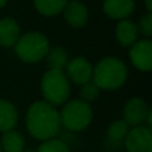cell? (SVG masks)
<instances>
[{
	"label": "cell",
	"instance_id": "cell-3",
	"mask_svg": "<svg viewBox=\"0 0 152 152\" xmlns=\"http://www.w3.org/2000/svg\"><path fill=\"white\" fill-rule=\"evenodd\" d=\"M50 43L40 32H27L18 39L15 44L16 55L27 63H36L45 58Z\"/></svg>",
	"mask_w": 152,
	"mask_h": 152
},
{
	"label": "cell",
	"instance_id": "cell-21",
	"mask_svg": "<svg viewBox=\"0 0 152 152\" xmlns=\"http://www.w3.org/2000/svg\"><path fill=\"white\" fill-rule=\"evenodd\" d=\"M137 31L142 32L145 36H150L152 34V15L151 12H147L145 15H143L139 20V24H137Z\"/></svg>",
	"mask_w": 152,
	"mask_h": 152
},
{
	"label": "cell",
	"instance_id": "cell-8",
	"mask_svg": "<svg viewBox=\"0 0 152 152\" xmlns=\"http://www.w3.org/2000/svg\"><path fill=\"white\" fill-rule=\"evenodd\" d=\"M150 108L148 104L145 103V100L140 99V97H134V99L128 100L124 105L123 115L124 119L128 126H135L137 127L139 124H142L143 121H145L148 113H150Z\"/></svg>",
	"mask_w": 152,
	"mask_h": 152
},
{
	"label": "cell",
	"instance_id": "cell-4",
	"mask_svg": "<svg viewBox=\"0 0 152 152\" xmlns=\"http://www.w3.org/2000/svg\"><path fill=\"white\" fill-rule=\"evenodd\" d=\"M42 92L44 102L52 105L63 104L69 95V81L63 71L48 69L42 77Z\"/></svg>",
	"mask_w": 152,
	"mask_h": 152
},
{
	"label": "cell",
	"instance_id": "cell-24",
	"mask_svg": "<svg viewBox=\"0 0 152 152\" xmlns=\"http://www.w3.org/2000/svg\"><path fill=\"white\" fill-rule=\"evenodd\" d=\"M0 152H3V150H1V145H0Z\"/></svg>",
	"mask_w": 152,
	"mask_h": 152
},
{
	"label": "cell",
	"instance_id": "cell-15",
	"mask_svg": "<svg viewBox=\"0 0 152 152\" xmlns=\"http://www.w3.org/2000/svg\"><path fill=\"white\" fill-rule=\"evenodd\" d=\"M0 145H1V150H4L5 152H23L26 140L18 131L10 129L7 132H3Z\"/></svg>",
	"mask_w": 152,
	"mask_h": 152
},
{
	"label": "cell",
	"instance_id": "cell-20",
	"mask_svg": "<svg viewBox=\"0 0 152 152\" xmlns=\"http://www.w3.org/2000/svg\"><path fill=\"white\" fill-rule=\"evenodd\" d=\"M80 96H81V99H83V102H86V103L92 102V100H95L99 96V87L92 80H89L88 83L81 86Z\"/></svg>",
	"mask_w": 152,
	"mask_h": 152
},
{
	"label": "cell",
	"instance_id": "cell-17",
	"mask_svg": "<svg viewBox=\"0 0 152 152\" xmlns=\"http://www.w3.org/2000/svg\"><path fill=\"white\" fill-rule=\"evenodd\" d=\"M67 3L68 0H34L36 10L47 16H52L61 12L67 5Z\"/></svg>",
	"mask_w": 152,
	"mask_h": 152
},
{
	"label": "cell",
	"instance_id": "cell-7",
	"mask_svg": "<svg viewBox=\"0 0 152 152\" xmlns=\"http://www.w3.org/2000/svg\"><path fill=\"white\" fill-rule=\"evenodd\" d=\"M129 59L136 68L150 71L152 67V43L151 40H136L131 45Z\"/></svg>",
	"mask_w": 152,
	"mask_h": 152
},
{
	"label": "cell",
	"instance_id": "cell-9",
	"mask_svg": "<svg viewBox=\"0 0 152 152\" xmlns=\"http://www.w3.org/2000/svg\"><path fill=\"white\" fill-rule=\"evenodd\" d=\"M67 75L76 84H86L92 79L94 67L86 58H74L67 63Z\"/></svg>",
	"mask_w": 152,
	"mask_h": 152
},
{
	"label": "cell",
	"instance_id": "cell-10",
	"mask_svg": "<svg viewBox=\"0 0 152 152\" xmlns=\"http://www.w3.org/2000/svg\"><path fill=\"white\" fill-rule=\"evenodd\" d=\"M64 19L69 26L75 27V28H80L87 23L88 19V10L87 7L79 0H72V1L67 3L64 7Z\"/></svg>",
	"mask_w": 152,
	"mask_h": 152
},
{
	"label": "cell",
	"instance_id": "cell-5",
	"mask_svg": "<svg viewBox=\"0 0 152 152\" xmlns=\"http://www.w3.org/2000/svg\"><path fill=\"white\" fill-rule=\"evenodd\" d=\"M60 123L69 131H81L92 120V108L83 100H71L63 107Z\"/></svg>",
	"mask_w": 152,
	"mask_h": 152
},
{
	"label": "cell",
	"instance_id": "cell-18",
	"mask_svg": "<svg viewBox=\"0 0 152 152\" xmlns=\"http://www.w3.org/2000/svg\"><path fill=\"white\" fill-rule=\"evenodd\" d=\"M128 131H129V126L124 120H120V119H119V120H115L110 124L107 135H108V139H110L111 142L119 143V142L126 139Z\"/></svg>",
	"mask_w": 152,
	"mask_h": 152
},
{
	"label": "cell",
	"instance_id": "cell-19",
	"mask_svg": "<svg viewBox=\"0 0 152 152\" xmlns=\"http://www.w3.org/2000/svg\"><path fill=\"white\" fill-rule=\"evenodd\" d=\"M37 152H69L68 145L59 139L45 140L43 144H40Z\"/></svg>",
	"mask_w": 152,
	"mask_h": 152
},
{
	"label": "cell",
	"instance_id": "cell-22",
	"mask_svg": "<svg viewBox=\"0 0 152 152\" xmlns=\"http://www.w3.org/2000/svg\"><path fill=\"white\" fill-rule=\"evenodd\" d=\"M145 7H147V11H148V12H151V10H152L151 0H145Z\"/></svg>",
	"mask_w": 152,
	"mask_h": 152
},
{
	"label": "cell",
	"instance_id": "cell-6",
	"mask_svg": "<svg viewBox=\"0 0 152 152\" xmlns=\"http://www.w3.org/2000/svg\"><path fill=\"white\" fill-rule=\"evenodd\" d=\"M128 152H152V132L145 126H137L128 131L126 139Z\"/></svg>",
	"mask_w": 152,
	"mask_h": 152
},
{
	"label": "cell",
	"instance_id": "cell-1",
	"mask_svg": "<svg viewBox=\"0 0 152 152\" xmlns=\"http://www.w3.org/2000/svg\"><path fill=\"white\" fill-rule=\"evenodd\" d=\"M60 115L52 104L42 100L29 107L27 112V128L35 139L44 142L55 139L60 132Z\"/></svg>",
	"mask_w": 152,
	"mask_h": 152
},
{
	"label": "cell",
	"instance_id": "cell-14",
	"mask_svg": "<svg viewBox=\"0 0 152 152\" xmlns=\"http://www.w3.org/2000/svg\"><path fill=\"white\" fill-rule=\"evenodd\" d=\"M18 123V111L11 102L0 99V132L13 129Z\"/></svg>",
	"mask_w": 152,
	"mask_h": 152
},
{
	"label": "cell",
	"instance_id": "cell-23",
	"mask_svg": "<svg viewBox=\"0 0 152 152\" xmlns=\"http://www.w3.org/2000/svg\"><path fill=\"white\" fill-rule=\"evenodd\" d=\"M5 3H7V0H0V8H1L3 5L5 4Z\"/></svg>",
	"mask_w": 152,
	"mask_h": 152
},
{
	"label": "cell",
	"instance_id": "cell-2",
	"mask_svg": "<svg viewBox=\"0 0 152 152\" xmlns=\"http://www.w3.org/2000/svg\"><path fill=\"white\" fill-rule=\"evenodd\" d=\"M128 76L127 66L118 58L108 56L95 66L92 71V81L103 89H116L123 86Z\"/></svg>",
	"mask_w": 152,
	"mask_h": 152
},
{
	"label": "cell",
	"instance_id": "cell-16",
	"mask_svg": "<svg viewBox=\"0 0 152 152\" xmlns=\"http://www.w3.org/2000/svg\"><path fill=\"white\" fill-rule=\"evenodd\" d=\"M47 59V66L50 69H55V71H63L66 68L67 63H68V56L64 48L61 47H53L50 48L45 55Z\"/></svg>",
	"mask_w": 152,
	"mask_h": 152
},
{
	"label": "cell",
	"instance_id": "cell-12",
	"mask_svg": "<svg viewBox=\"0 0 152 152\" xmlns=\"http://www.w3.org/2000/svg\"><path fill=\"white\" fill-rule=\"evenodd\" d=\"M20 37V27L12 18L0 19V44L4 47L15 45Z\"/></svg>",
	"mask_w": 152,
	"mask_h": 152
},
{
	"label": "cell",
	"instance_id": "cell-13",
	"mask_svg": "<svg viewBox=\"0 0 152 152\" xmlns=\"http://www.w3.org/2000/svg\"><path fill=\"white\" fill-rule=\"evenodd\" d=\"M139 31L134 21L123 19L116 26V39L121 45H132L137 40Z\"/></svg>",
	"mask_w": 152,
	"mask_h": 152
},
{
	"label": "cell",
	"instance_id": "cell-11",
	"mask_svg": "<svg viewBox=\"0 0 152 152\" xmlns=\"http://www.w3.org/2000/svg\"><path fill=\"white\" fill-rule=\"evenodd\" d=\"M135 8L134 0H104L103 10L110 18L124 19L131 15Z\"/></svg>",
	"mask_w": 152,
	"mask_h": 152
},
{
	"label": "cell",
	"instance_id": "cell-25",
	"mask_svg": "<svg viewBox=\"0 0 152 152\" xmlns=\"http://www.w3.org/2000/svg\"><path fill=\"white\" fill-rule=\"evenodd\" d=\"M27 152H34V151H27Z\"/></svg>",
	"mask_w": 152,
	"mask_h": 152
}]
</instances>
